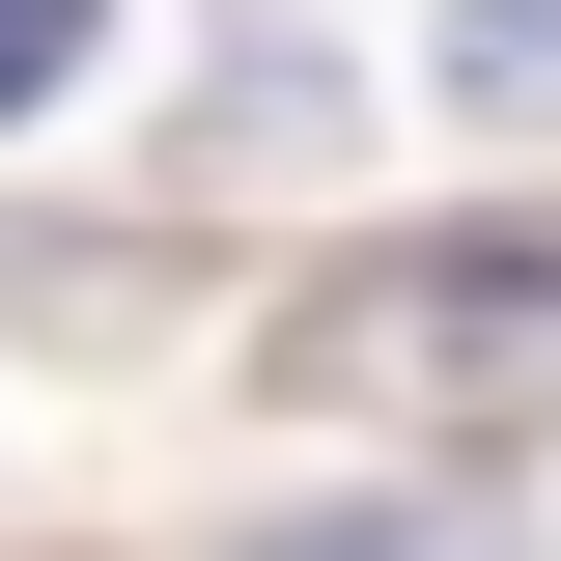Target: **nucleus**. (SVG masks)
<instances>
[{
  "label": "nucleus",
  "instance_id": "1",
  "mask_svg": "<svg viewBox=\"0 0 561 561\" xmlns=\"http://www.w3.org/2000/svg\"><path fill=\"white\" fill-rule=\"evenodd\" d=\"M280 393H421L449 449L561 421V225H478V253H365L337 309L280 337Z\"/></svg>",
  "mask_w": 561,
  "mask_h": 561
},
{
  "label": "nucleus",
  "instance_id": "2",
  "mask_svg": "<svg viewBox=\"0 0 561 561\" xmlns=\"http://www.w3.org/2000/svg\"><path fill=\"white\" fill-rule=\"evenodd\" d=\"M449 113H505V140L561 113V0H449Z\"/></svg>",
  "mask_w": 561,
  "mask_h": 561
},
{
  "label": "nucleus",
  "instance_id": "3",
  "mask_svg": "<svg viewBox=\"0 0 561 561\" xmlns=\"http://www.w3.org/2000/svg\"><path fill=\"white\" fill-rule=\"evenodd\" d=\"M84 84V0H0V113H57Z\"/></svg>",
  "mask_w": 561,
  "mask_h": 561
},
{
  "label": "nucleus",
  "instance_id": "4",
  "mask_svg": "<svg viewBox=\"0 0 561 561\" xmlns=\"http://www.w3.org/2000/svg\"><path fill=\"white\" fill-rule=\"evenodd\" d=\"M253 561H478V534H421V505H337V534H253Z\"/></svg>",
  "mask_w": 561,
  "mask_h": 561
}]
</instances>
